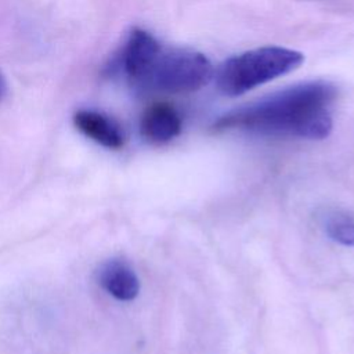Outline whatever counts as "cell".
<instances>
[{"instance_id": "obj_3", "label": "cell", "mask_w": 354, "mask_h": 354, "mask_svg": "<svg viewBox=\"0 0 354 354\" xmlns=\"http://www.w3.org/2000/svg\"><path fill=\"white\" fill-rule=\"evenodd\" d=\"M212 76V64L202 53L162 46L136 90L166 94L191 93L207 84Z\"/></svg>"}, {"instance_id": "obj_6", "label": "cell", "mask_w": 354, "mask_h": 354, "mask_svg": "<svg viewBox=\"0 0 354 354\" xmlns=\"http://www.w3.org/2000/svg\"><path fill=\"white\" fill-rule=\"evenodd\" d=\"M100 285L115 299L130 301L140 292V281L133 268L123 260L112 259L98 270Z\"/></svg>"}, {"instance_id": "obj_2", "label": "cell", "mask_w": 354, "mask_h": 354, "mask_svg": "<svg viewBox=\"0 0 354 354\" xmlns=\"http://www.w3.org/2000/svg\"><path fill=\"white\" fill-rule=\"evenodd\" d=\"M303 59L301 53L278 46L241 53L220 65L216 73L217 88L227 97L242 95L295 71L301 65Z\"/></svg>"}, {"instance_id": "obj_7", "label": "cell", "mask_w": 354, "mask_h": 354, "mask_svg": "<svg viewBox=\"0 0 354 354\" xmlns=\"http://www.w3.org/2000/svg\"><path fill=\"white\" fill-rule=\"evenodd\" d=\"M322 227L332 241L343 246H354V216L348 212L326 210L322 216Z\"/></svg>"}, {"instance_id": "obj_5", "label": "cell", "mask_w": 354, "mask_h": 354, "mask_svg": "<svg viewBox=\"0 0 354 354\" xmlns=\"http://www.w3.org/2000/svg\"><path fill=\"white\" fill-rule=\"evenodd\" d=\"M73 123L86 137L105 148L119 149L124 144V134L120 126L102 112L79 109L73 115Z\"/></svg>"}, {"instance_id": "obj_8", "label": "cell", "mask_w": 354, "mask_h": 354, "mask_svg": "<svg viewBox=\"0 0 354 354\" xmlns=\"http://www.w3.org/2000/svg\"><path fill=\"white\" fill-rule=\"evenodd\" d=\"M4 94H6V82H4V77H3V75L0 73V101L3 100Z\"/></svg>"}, {"instance_id": "obj_1", "label": "cell", "mask_w": 354, "mask_h": 354, "mask_svg": "<svg viewBox=\"0 0 354 354\" xmlns=\"http://www.w3.org/2000/svg\"><path fill=\"white\" fill-rule=\"evenodd\" d=\"M336 94L330 82H303L224 113L212 129L322 140L332 130L330 106Z\"/></svg>"}, {"instance_id": "obj_4", "label": "cell", "mask_w": 354, "mask_h": 354, "mask_svg": "<svg viewBox=\"0 0 354 354\" xmlns=\"http://www.w3.org/2000/svg\"><path fill=\"white\" fill-rule=\"evenodd\" d=\"M183 120L178 111L167 102L149 105L141 118L140 130L145 140L153 144H165L181 133Z\"/></svg>"}]
</instances>
